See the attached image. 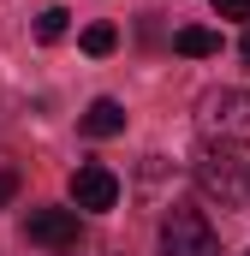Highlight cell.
Here are the masks:
<instances>
[{
    "mask_svg": "<svg viewBox=\"0 0 250 256\" xmlns=\"http://www.w3.org/2000/svg\"><path fill=\"white\" fill-rule=\"evenodd\" d=\"M196 191L220 208H250V161L232 143H202L196 149Z\"/></svg>",
    "mask_w": 250,
    "mask_h": 256,
    "instance_id": "6da1fadb",
    "label": "cell"
},
{
    "mask_svg": "<svg viewBox=\"0 0 250 256\" xmlns=\"http://www.w3.org/2000/svg\"><path fill=\"white\" fill-rule=\"evenodd\" d=\"M196 131H202V143L244 149L250 143V90H208L196 102Z\"/></svg>",
    "mask_w": 250,
    "mask_h": 256,
    "instance_id": "7a4b0ae2",
    "label": "cell"
},
{
    "mask_svg": "<svg viewBox=\"0 0 250 256\" xmlns=\"http://www.w3.org/2000/svg\"><path fill=\"white\" fill-rule=\"evenodd\" d=\"M161 256H220V238L196 208H173L161 220Z\"/></svg>",
    "mask_w": 250,
    "mask_h": 256,
    "instance_id": "3957f363",
    "label": "cell"
},
{
    "mask_svg": "<svg viewBox=\"0 0 250 256\" xmlns=\"http://www.w3.org/2000/svg\"><path fill=\"white\" fill-rule=\"evenodd\" d=\"M24 238L42 244V250H72V244L84 238L78 208H30V214H24Z\"/></svg>",
    "mask_w": 250,
    "mask_h": 256,
    "instance_id": "277c9868",
    "label": "cell"
},
{
    "mask_svg": "<svg viewBox=\"0 0 250 256\" xmlns=\"http://www.w3.org/2000/svg\"><path fill=\"white\" fill-rule=\"evenodd\" d=\"M72 202H78L84 214H108V208L120 202V179H114L102 161H84V167L72 173Z\"/></svg>",
    "mask_w": 250,
    "mask_h": 256,
    "instance_id": "5b68a950",
    "label": "cell"
},
{
    "mask_svg": "<svg viewBox=\"0 0 250 256\" xmlns=\"http://www.w3.org/2000/svg\"><path fill=\"white\" fill-rule=\"evenodd\" d=\"M78 131H84V137H120V131H125V108L114 102V96H96V102L84 108Z\"/></svg>",
    "mask_w": 250,
    "mask_h": 256,
    "instance_id": "8992f818",
    "label": "cell"
},
{
    "mask_svg": "<svg viewBox=\"0 0 250 256\" xmlns=\"http://www.w3.org/2000/svg\"><path fill=\"white\" fill-rule=\"evenodd\" d=\"M173 48L190 54V60H208V54H220V30H208V24H185V30H173Z\"/></svg>",
    "mask_w": 250,
    "mask_h": 256,
    "instance_id": "52a82bcc",
    "label": "cell"
},
{
    "mask_svg": "<svg viewBox=\"0 0 250 256\" xmlns=\"http://www.w3.org/2000/svg\"><path fill=\"white\" fill-rule=\"evenodd\" d=\"M66 24H72V12H66V6H42V12H36V42H60Z\"/></svg>",
    "mask_w": 250,
    "mask_h": 256,
    "instance_id": "ba28073f",
    "label": "cell"
},
{
    "mask_svg": "<svg viewBox=\"0 0 250 256\" xmlns=\"http://www.w3.org/2000/svg\"><path fill=\"white\" fill-rule=\"evenodd\" d=\"M114 48H120V30H114V24H90V30H84V54L102 60V54H114Z\"/></svg>",
    "mask_w": 250,
    "mask_h": 256,
    "instance_id": "9c48e42d",
    "label": "cell"
},
{
    "mask_svg": "<svg viewBox=\"0 0 250 256\" xmlns=\"http://www.w3.org/2000/svg\"><path fill=\"white\" fill-rule=\"evenodd\" d=\"M18 185H24V179H18V161H12V155L0 149V208H6L12 196H18Z\"/></svg>",
    "mask_w": 250,
    "mask_h": 256,
    "instance_id": "30bf717a",
    "label": "cell"
},
{
    "mask_svg": "<svg viewBox=\"0 0 250 256\" xmlns=\"http://www.w3.org/2000/svg\"><path fill=\"white\" fill-rule=\"evenodd\" d=\"M214 18H244L250 24V0H214Z\"/></svg>",
    "mask_w": 250,
    "mask_h": 256,
    "instance_id": "8fae6325",
    "label": "cell"
},
{
    "mask_svg": "<svg viewBox=\"0 0 250 256\" xmlns=\"http://www.w3.org/2000/svg\"><path fill=\"white\" fill-rule=\"evenodd\" d=\"M238 60H244V72H250V30L238 36Z\"/></svg>",
    "mask_w": 250,
    "mask_h": 256,
    "instance_id": "7c38bea8",
    "label": "cell"
},
{
    "mask_svg": "<svg viewBox=\"0 0 250 256\" xmlns=\"http://www.w3.org/2000/svg\"><path fill=\"white\" fill-rule=\"evenodd\" d=\"M244 256H250V250H244Z\"/></svg>",
    "mask_w": 250,
    "mask_h": 256,
    "instance_id": "4fadbf2b",
    "label": "cell"
}]
</instances>
